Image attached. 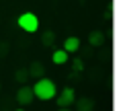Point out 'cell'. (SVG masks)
<instances>
[{"label":"cell","mask_w":123,"mask_h":111,"mask_svg":"<svg viewBox=\"0 0 123 111\" xmlns=\"http://www.w3.org/2000/svg\"><path fill=\"white\" fill-rule=\"evenodd\" d=\"M33 89V95H35L37 99H41V101H49V99H53L57 95V86L53 80L45 78V76H41V78H37L35 86H31Z\"/></svg>","instance_id":"6da1fadb"},{"label":"cell","mask_w":123,"mask_h":111,"mask_svg":"<svg viewBox=\"0 0 123 111\" xmlns=\"http://www.w3.org/2000/svg\"><path fill=\"white\" fill-rule=\"evenodd\" d=\"M17 23H18V27H21L23 31H27V33H35L39 29V19L33 13H23Z\"/></svg>","instance_id":"7a4b0ae2"},{"label":"cell","mask_w":123,"mask_h":111,"mask_svg":"<svg viewBox=\"0 0 123 111\" xmlns=\"http://www.w3.org/2000/svg\"><path fill=\"white\" fill-rule=\"evenodd\" d=\"M33 99H35V95H33V89H31V86L23 85L21 89L17 91V103H18L21 107L31 105V103H33Z\"/></svg>","instance_id":"3957f363"},{"label":"cell","mask_w":123,"mask_h":111,"mask_svg":"<svg viewBox=\"0 0 123 111\" xmlns=\"http://www.w3.org/2000/svg\"><path fill=\"white\" fill-rule=\"evenodd\" d=\"M74 101H76V95L70 86H66L57 95V107H70V105H74Z\"/></svg>","instance_id":"277c9868"},{"label":"cell","mask_w":123,"mask_h":111,"mask_svg":"<svg viewBox=\"0 0 123 111\" xmlns=\"http://www.w3.org/2000/svg\"><path fill=\"white\" fill-rule=\"evenodd\" d=\"M78 47H80V39L78 37H66V41H64V52L74 53V52H78Z\"/></svg>","instance_id":"5b68a950"},{"label":"cell","mask_w":123,"mask_h":111,"mask_svg":"<svg viewBox=\"0 0 123 111\" xmlns=\"http://www.w3.org/2000/svg\"><path fill=\"white\" fill-rule=\"evenodd\" d=\"M27 72H29V76H33V78H41L45 72V66L41 62H33L29 68H27Z\"/></svg>","instance_id":"8992f818"},{"label":"cell","mask_w":123,"mask_h":111,"mask_svg":"<svg viewBox=\"0 0 123 111\" xmlns=\"http://www.w3.org/2000/svg\"><path fill=\"white\" fill-rule=\"evenodd\" d=\"M88 41H90V45H97V47H101V45L105 43V33H103V31H90Z\"/></svg>","instance_id":"52a82bcc"},{"label":"cell","mask_w":123,"mask_h":111,"mask_svg":"<svg viewBox=\"0 0 123 111\" xmlns=\"http://www.w3.org/2000/svg\"><path fill=\"white\" fill-rule=\"evenodd\" d=\"M76 103V111H94V103L90 99H78Z\"/></svg>","instance_id":"ba28073f"},{"label":"cell","mask_w":123,"mask_h":111,"mask_svg":"<svg viewBox=\"0 0 123 111\" xmlns=\"http://www.w3.org/2000/svg\"><path fill=\"white\" fill-rule=\"evenodd\" d=\"M51 60H53V64H66L68 62V52H64V49H55V52L51 53Z\"/></svg>","instance_id":"9c48e42d"},{"label":"cell","mask_w":123,"mask_h":111,"mask_svg":"<svg viewBox=\"0 0 123 111\" xmlns=\"http://www.w3.org/2000/svg\"><path fill=\"white\" fill-rule=\"evenodd\" d=\"M41 43H43L45 47H51V45L55 43V35H53V31H45L43 35H41Z\"/></svg>","instance_id":"30bf717a"},{"label":"cell","mask_w":123,"mask_h":111,"mask_svg":"<svg viewBox=\"0 0 123 111\" xmlns=\"http://www.w3.org/2000/svg\"><path fill=\"white\" fill-rule=\"evenodd\" d=\"M27 78H29V72H27V68H21V70H17V74H14V80H17L18 85H27Z\"/></svg>","instance_id":"8fae6325"},{"label":"cell","mask_w":123,"mask_h":111,"mask_svg":"<svg viewBox=\"0 0 123 111\" xmlns=\"http://www.w3.org/2000/svg\"><path fill=\"white\" fill-rule=\"evenodd\" d=\"M72 68H74V76H76V74H80V72L84 70V62H82L80 58H76V60H74V64H72Z\"/></svg>","instance_id":"7c38bea8"},{"label":"cell","mask_w":123,"mask_h":111,"mask_svg":"<svg viewBox=\"0 0 123 111\" xmlns=\"http://www.w3.org/2000/svg\"><path fill=\"white\" fill-rule=\"evenodd\" d=\"M57 111H72V109H70V107H60Z\"/></svg>","instance_id":"4fadbf2b"},{"label":"cell","mask_w":123,"mask_h":111,"mask_svg":"<svg viewBox=\"0 0 123 111\" xmlns=\"http://www.w3.org/2000/svg\"><path fill=\"white\" fill-rule=\"evenodd\" d=\"M17 111H25V109H17Z\"/></svg>","instance_id":"5bb4252c"},{"label":"cell","mask_w":123,"mask_h":111,"mask_svg":"<svg viewBox=\"0 0 123 111\" xmlns=\"http://www.w3.org/2000/svg\"><path fill=\"white\" fill-rule=\"evenodd\" d=\"M0 89H2V85H0Z\"/></svg>","instance_id":"9a60e30c"}]
</instances>
